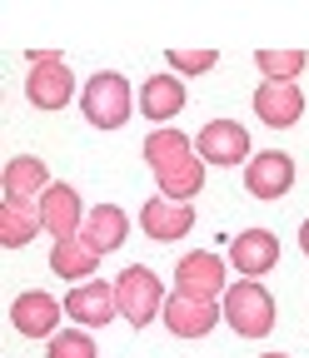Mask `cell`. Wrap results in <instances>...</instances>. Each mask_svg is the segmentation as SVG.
Returning a JSON list of instances; mask_svg holds the SVG:
<instances>
[{"instance_id":"25","label":"cell","mask_w":309,"mask_h":358,"mask_svg":"<svg viewBox=\"0 0 309 358\" xmlns=\"http://www.w3.org/2000/svg\"><path fill=\"white\" fill-rule=\"evenodd\" d=\"M299 244H304V254H309V219H304V229H299Z\"/></svg>"},{"instance_id":"22","label":"cell","mask_w":309,"mask_h":358,"mask_svg":"<svg viewBox=\"0 0 309 358\" xmlns=\"http://www.w3.org/2000/svg\"><path fill=\"white\" fill-rule=\"evenodd\" d=\"M254 65L264 70V80H275V85H294V80H299V70L309 65V55H304V50H259V55H254Z\"/></svg>"},{"instance_id":"11","label":"cell","mask_w":309,"mask_h":358,"mask_svg":"<svg viewBox=\"0 0 309 358\" xmlns=\"http://www.w3.org/2000/svg\"><path fill=\"white\" fill-rule=\"evenodd\" d=\"M230 259L245 279H259V274H270V268L280 264V239L270 229H245L235 244H230Z\"/></svg>"},{"instance_id":"17","label":"cell","mask_w":309,"mask_h":358,"mask_svg":"<svg viewBox=\"0 0 309 358\" xmlns=\"http://www.w3.org/2000/svg\"><path fill=\"white\" fill-rule=\"evenodd\" d=\"M140 110H145V120H174V115L185 110V80H180V75H155V80H145Z\"/></svg>"},{"instance_id":"13","label":"cell","mask_w":309,"mask_h":358,"mask_svg":"<svg viewBox=\"0 0 309 358\" xmlns=\"http://www.w3.org/2000/svg\"><path fill=\"white\" fill-rule=\"evenodd\" d=\"M140 224L155 244H170V239H185L195 229V209L190 204H170V199H150L140 209Z\"/></svg>"},{"instance_id":"12","label":"cell","mask_w":309,"mask_h":358,"mask_svg":"<svg viewBox=\"0 0 309 358\" xmlns=\"http://www.w3.org/2000/svg\"><path fill=\"white\" fill-rule=\"evenodd\" d=\"M60 308L65 303H55L50 294H20L15 303H11V319H15V329L25 334V338H55L60 329Z\"/></svg>"},{"instance_id":"6","label":"cell","mask_w":309,"mask_h":358,"mask_svg":"<svg viewBox=\"0 0 309 358\" xmlns=\"http://www.w3.org/2000/svg\"><path fill=\"white\" fill-rule=\"evenodd\" d=\"M174 294H190V299H219L225 294V264L214 254H185L174 264Z\"/></svg>"},{"instance_id":"19","label":"cell","mask_w":309,"mask_h":358,"mask_svg":"<svg viewBox=\"0 0 309 358\" xmlns=\"http://www.w3.org/2000/svg\"><path fill=\"white\" fill-rule=\"evenodd\" d=\"M95 264H100V254L85 244V234H75V239H55V249H50V268L60 279H90L95 274Z\"/></svg>"},{"instance_id":"26","label":"cell","mask_w":309,"mask_h":358,"mask_svg":"<svg viewBox=\"0 0 309 358\" xmlns=\"http://www.w3.org/2000/svg\"><path fill=\"white\" fill-rule=\"evenodd\" d=\"M259 358H284V353H259Z\"/></svg>"},{"instance_id":"15","label":"cell","mask_w":309,"mask_h":358,"mask_svg":"<svg viewBox=\"0 0 309 358\" xmlns=\"http://www.w3.org/2000/svg\"><path fill=\"white\" fill-rule=\"evenodd\" d=\"M80 234H85V244H90L95 254H115L125 244V234H130V219H125L120 204H100V209L85 214V229Z\"/></svg>"},{"instance_id":"9","label":"cell","mask_w":309,"mask_h":358,"mask_svg":"<svg viewBox=\"0 0 309 358\" xmlns=\"http://www.w3.org/2000/svg\"><path fill=\"white\" fill-rule=\"evenodd\" d=\"M195 150H200L205 164H235V159L249 155V134H245V124H235V120H210V124L200 129Z\"/></svg>"},{"instance_id":"18","label":"cell","mask_w":309,"mask_h":358,"mask_svg":"<svg viewBox=\"0 0 309 358\" xmlns=\"http://www.w3.org/2000/svg\"><path fill=\"white\" fill-rule=\"evenodd\" d=\"M50 189V169L46 159H35V155H15L6 164V199H35V194H46Z\"/></svg>"},{"instance_id":"1","label":"cell","mask_w":309,"mask_h":358,"mask_svg":"<svg viewBox=\"0 0 309 358\" xmlns=\"http://www.w3.org/2000/svg\"><path fill=\"white\" fill-rule=\"evenodd\" d=\"M225 324L235 329V334H245V338H264L275 329V299H270V289H264L259 279H240L230 294H225Z\"/></svg>"},{"instance_id":"3","label":"cell","mask_w":309,"mask_h":358,"mask_svg":"<svg viewBox=\"0 0 309 358\" xmlns=\"http://www.w3.org/2000/svg\"><path fill=\"white\" fill-rule=\"evenodd\" d=\"M115 299H120V313L135 329H145V324H155V313L165 308V284L155 279V268H145V264H130L125 274L115 279Z\"/></svg>"},{"instance_id":"20","label":"cell","mask_w":309,"mask_h":358,"mask_svg":"<svg viewBox=\"0 0 309 358\" xmlns=\"http://www.w3.org/2000/svg\"><path fill=\"white\" fill-rule=\"evenodd\" d=\"M195 155V145L185 140L180 129H150V140H145V159H150V169L155 174H170L174 164H185Z\"/></svg>"},{"instance_id":"8","label":"cell","mask_w":309,"mask_h":358,"mask_svg":"<svg viewBox=\"0 0 309 358\" xmlns=\"http://www.w3.org/2000/svg\"><path fill=\"white\" fill-rule=\"evenodd\" d=\"M254 115L270 124V129L299 124V115H304V90H299V85H275V80H264V85L254 90Z\"/></svg>"},{"instance_id":"23","label":"cell","mask_w":309,"mask_h":358,"mask_svg":"<svg viewBox=\"0 0 309 358\" xmlns=\"http://www.w3.org/2000/svg\"><path fill=\"white\" fill-rule=\"evenodd\" d=\"M50 358H95V338L80 329H65L50 338Z\"/></svg>"},{"instance_id":"4","label":"cell","mask_w":309,"mask_h":358,"mask_svg":"<svg viewBox=\"0 0 309 358\" xmlns=\"http://www.w3.org/2000/svg\"><path fill=\"white\" fill-rule=\"evenodd\" d=\"M85 120H90L95 129H120L125 120H130V80L125 75H115V70H100V75H90V85H85Z\"/></svg>"},{"instance_id":"5","label":"cell","mask_w":309,"mask_h":358,"mask_svg":"<svg viewBox=\"0 0 309 358\" xmlns=\"http://www.w3.org/2000/svg\"><path fill=\"white\" fill-rule=\"evenodd\" d=\"M289 185H294V155H284V150H264V155H254L245 164V189L254 199L275 204V199L289 194Z\"/></svg>"},{"instance_id":"7","label":"cell","mask_w":309,"mask_h":358,"mask_svg":"<svg viewBox=\"0 0 309 358\" xmlns=\"http://www.w3.org/2000/svg\"><path fill=\"white\" fill-rule=\"evenodd\" d=\"M225 313H219L210 299H190V294H170L165 299V329L174 338H205Z\"/></svg>"},{"instance_id":"2","label":"cell","mask_w":309,"mask_h":358,"mask_svg":"<svg viewBox=\"0 0 309 358\" xmlns=\"http://www.w3.org/2000/svg\"><path fill=\"white\" fill-rule=\"evenodd\" d=\"M25 95L35 110H65L75 95V75L55 50H30V80H25Z\"/></svg>"},{"instance_id":"16","label":"cell","mask_w":309,"mask_h":358,"mask_svg":"<svg viewBox=\"0 0 309 358\" xmlns=\"http://www.w3.org/2000/svg\"><path fill=\"white\" fill-rule=\"evenodd\" d=\"M35 229H46V219H40V204H35V199H6V204H0V244H6V249L30 244Z\"/></svg>"},{"instance_id":"10","label":"cell","mask_w":309,"mask_h":358,"mask_svg":"<svg viewBox=\"0 0 309 358\" xmlns=\"http://www.w3.org/2000/svg\"><path fill=\"white\" fill-rule=\"evenodd\" d=\"M115 308H120V299H115V284H105V279L80 284V289H70V299H65V313H70L75 324H85V329L110 324Z\"/></svg>"},{"instance_id":"21","label":"cell","mask_w":309,"mask_h":358,"mask_svg":"<svg viewBox=\"0 0 309 358\" xmlns=\"http://www.w3.org/2000/svg\"><path fill=\"white\" fill-rule=\"evenodd\" d=\"M155 185H160V194L170 199V204H190L200 189H205V159H185V164H174L170 174H155Z\"/></svg>"},{"instance_id":"24","label":"cell","mask_w":309,"mask_h":358,"mask_svg":"<svg viewBox=\"0 0 309 358\" xmlns=\"http://www.w3.org/2000/svg\"><path fill=\"white\" fill-rule=\"evenodd\" d=\"M170 65L180 70V75H205V70L219 65V55L214 50H170Z\"/></svg>"},{"instance_id":"14","label":"cell","mask_w":309,"mask_h":358,"mask_svg":"<svg viewBox=\"0 0 309 358\" xmlns=\"http://www.w3.org/2000/svg\"><path fill=\"white\" fill-rule=\"evenodd\" d=\"M40 219H46V229L55 239H75L80 234V194H75V185H50L40 194Z\"/></svg>"}]
</instances>
